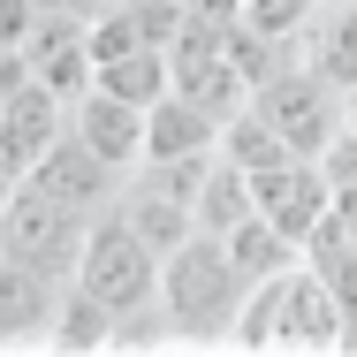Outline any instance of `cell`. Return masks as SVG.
Returning <instances> with one entry per match:
<instances>
[{"label": "cell", "mask_w": 357, "mask_h": 357, "mask_svg": "<svg viewBox=\"0 0 357 357\" xmlns=\"http://www.w3.org/2000/svg\"><path fill=\"white\" fill-rule=\"evenodd\" d=\"M69 137H84L114 175H130L144 160V107H130V99H114V91L91 84V91L69 107Z\"/></svg>", "instance_id": "obj_11"}, {"label": "cell", "mask_w": 357, "mask_h": 357, "mask_svg": "<svg viewBox=\"0 0 357 357\" xmlns=\"http://www.w3.org/2000/svg\"><path fill=\"white\" fill-rule=\"evenodd\" d=\"M114 213L130 220V228H137V236L160 251V259H167L183 236H198V220H190V198H183V190H175V183L152 167V160L122 175V190H114Z\"/></svg>", "instance_id": "obj_10"}, {"label": "cell", "mask_w": 357, "mask_h": 357, "mask_svg": "<svg viewBox=\"0 0 357 357\" xmlns=\"http://www.w3.org/2000/svg\"><path fill=\"white\" fill-rule=\"evenodd\" d=\"M228 350H243V357H335V350H357V327L335 304V289L296 259L274 282H251Z\"/></svg>", "instance_id": "obj_1"}, {"label": "cell", "mask_w": 357, "mask_h": 357, "mask_svg": "<svg viewBox=\"0 0 357 357\" xmlns=\"http://www.w3.org/2000/svg\"><path fill=\"white\" fill-rule=\"evenodd\" d=\"M69 130V99H54L38 76H23L15 91H8V107H0V167L23 183L38 160H46V144Z\"/></svg>", "instance_id": "obj_8"}, {"label": "cell", "mask_w": 357, "mask_h": 357, "mask_svg": "<svg viewBox=\"0 0 357 357\" xmlns=\"http://www.w3.org/2000/svg\"><path fill=\"white\" fill-rule=\"evenodd\" d=\"M220 243H228V259L243 266V282H274V274H289V266L304 259V243H289L266 213H243L228 236H220Z\"/></svg>", "instance_id": "obj_17"}, {"label": "cell", "mask_w": 357, "mask_h": 357, "mask_svg": "<svg viewBox=\"0 0 357 357\" xmlns=\"http://www.w3.org/2000/svg\"><path fill=\"white\" fill-rule=\"evenodd\" d=\"M23 183H38L46 198H61V206H76V213H107V206H114V190H122V175H114V167H107L84 137H69V130L46 144V160H38Z\"/></svg>", "instance_id": "obj_9"}, {"label": "cell", "mask_w": 357, "mask_h": 357, "mask_svg": "<svg viewBox=\"0 0 357 357\" xmlns=\"http://www.w3.org/2000/svg\"><path fill=\"white\" fill-rule=\"evenodd\" d=\"M137 350H175V327H167L160 304H137V312L114 319V350L107 357H137Z\"/></svg>", "instance_id": "obj_20"}, {"label": "cell", "mask_w": 357, "mask_h": 357, "mask_svg": "<svg viewBox=\"0 0 357 357\" xmlns=\"http://www.w3.org/2000/svg\"><path fill=\"white\" fill-rule=\"evenodd\" d=\"M23 54V76H38L54 99H84L91 84H99V61H91V38H84V15L61 8V15H38V31L15 46Z\"/></svg>", "instance_id": "obj_7"}, {"label": "cell", "mask_w": 357, "mask_h": 357, "mask_svg": "<svg viewBox=\"0 0 357 357\" xmlns=\"http://www.w3.org/2000/svg\"><path fill=\"white\" fill-rule=\"evenodd\" d=\"M251 107L282 130L289 152H304V160H319L327 144L342 137V122H350V91L342 84H327L319 69H304V54L289 61V69H274L259 91H251Z\"/></svg>", "instance_id": "obj_4"}, {"label": "cell", "mask_w": 357, "mask_h": 357, "mask_svg": "<svg viewBox=\"0 0 357 357\" xmlns=\"http://www.w3.org/2000/svg\"><path fill=\"white\" fill-rule=\"evenodd\" d=\"M213 144H220V114L206 107V99L160 91V99L144 107V160H190V152H213Z\"/></svg>", "instance_id": "obj_13"}, {"label": "cell", "mask_w": 357, "mask_h": 357, "mask_svg": "<svg viewBox=\"0 0 357 357\" xmlns=\"http://www.w3.org/2000/svg\"><path fill=\"white\" fill-rule=\"evenodd\" d=\"M312 8H335V0H312Z\"/></svg>", "instance_id": "obj_25"}, {"label": "cell", "mask_w": 357, "mask_h": 357, "mask_svg": "<svg viewBox=\"0 0 357 357\" xmlns=\"http://www.w3.org/2000/svg\"><path fill=\"white\" fill-rule=\"evenodd\" d=\"M350 130H357V91H350Z\"/></svg>", "instance_id": "obj_24"}, {"label": "cell", "mask_w": 357, "mask_h": 357, "mask_svg": "<svg viewBox=\"0 0 357 357\" xmlns=\"http://www.w3.org/2000/svg\"><path fill=\"white\" fill-rule=\"evenodd\" d=\"M99 8H107V0H76V15H99Z\"/></svg>", "instance_id": "obj_23"}, {"label": "cell", "mask_w": 357, "mask_h": 357, "mask_svg": "<svg viewBox=\"0 0 357 357\" xmlns=\"http://www.w3.org/2000/svg\"><path fill=\"white\" fill-rule=\"evenodd\" d=\"M99 91H114V99H130V107H152L160 91H175V61H167V46H137V54L99 61Z\"/></svg>", "instance_id": "obj_18"}, {"label": "cell", "mask_w": 357, "mask_h": 357, "mask_svg": "<svg viewBox=\"0 0 357 357\" xmlns=\"http://www.w3.org/2000/svg\"><path fill=\"white\" fill-rule=\"evenodd\" d=\"M69 282H84L99 304H114V319H122L137 304H160V251L107 206V213H91V228H84V251H76Z\"/></svg>", "instance_id": "obj_3"}, {"label": "cell", "mask_w": 357, "mask_h": 357, "mask_svg": "<svg viewBox=\"0 0 357 357\" xmlns=\"http://www.w3.org/2000/svg\"><path fill=\"white\" fill-rule=\"evenodd\" d=\"M38 15H46L38 0H0V54H15V46L38 31Z\"/></svg>", "instance_id": "obj_22"}, {"label": "cell", "mask_w": 357, "mask_h": 357, "mask_svg": "<svg viewBox=\"0 0 357 357\" xmlns=\"http://www.w3.org/2000/svg\"><path fill=\"white\" fill-rule=\"evenodd\" d=\"M54 304H61V274H46V266H23V259H0V350L46 342V327H54Z\"/></svg>", "instance_id": "obj_12"}, {"label": "cell", "mask_w": 357, "mask_h": 357, "mask_svg": "<svg viewBox=\"0 0 357 357\" xmlns=\"http://www.w3.org/2000/svg\"><path fill=\"white\" fill-rule=\"evenodd\" d=\"M243 296H251V282H243V266L228 259L220 236H183L160 259V312H167L183 350H228Z\"/></svg>", "instance_id": "obj_2"}, {"label": "cell", "mask_w": 357, "mask_h": 357, "mask_svg": "<svg viewBox=\"0 0 357 357\" xmlns=\"http://www.w3.org/2000/svg\"><path fill=\"white\" fill-rule=\"evenodd\" d=\"M243 213H259L251 175H243V167L213 144V160H206V175H198V190H190V220H198V236H228Z\"/></svg>", "instance_id": "obj_16"}, {"label": "cell", "mask_w": 357, "mask_h": 357, "mask_svg": "<svg viewBox=\"0 0 357 357\" xmlns=\"http://www.w3.org/2000/svg\"><path fill=\"white\" fill-rule=\"evenodd\" d=\"M304 69H319L327 84L357 91V0H335V8H312L304 38H296Z\"/></svg>", "instance_id": "obj_14"}, {"label": "cell", "mask_w": 357, "mask_h": 357, "mask_svg": "<svg viewBox=\"0 0 357 357\" xmlns=\"http://www.w3.org/2000/svg\"><path fill=\"white\" fill-rule=\"evenodd\" d=\"M236 23H243V31H259V38L296 46V38H304V23H312V0H243V8H236Z\"/></svg>", "instance_id": "obj_19"}, {"label": "cell", "mask_w": 357, "mask_h": 357, "mask_svg": "<svg viewBox=\"0 0 357 357\" xmlns=\"http://www.w3.org/2000/svg\"><path fill=\"white\" fill-rule=\"evenodd\" d=\"M46 350H61V357H107V350H114V304H99L84 282H61Z\"/></svg>", "instance_id": "obj_15"}, {"label": "cell", "mask_w": 357, "mask_h": 357, "mask_svg": "<svg viewBox=\"0 0 357 357\" xmlns=\"http://www.w3.org/2000/svg\"><path fill=\"white\" fill-rule=\"evenodd\" d=\"M319 167H327V183H335V190H357V130H350V122H342V137L319 152Z\"/></svg>", "instance_id": "obj_21"}, {"label": "cell", "mask_w": 357, "mask_h": 357, "mask_svg": "<svg viewBox=\"0 0 357 357\" xmlns=\"http://www.w3.org/2000/svg\"><path fill=\"white\" fill-rule=\"evenodd\" d=\"M84 228L91 213H76L61 198H46L38 183H15L8 206H0V259H23V266H46V274H76V251H84Z\"/></svg>", "instance_id": "obj_5"}, {"label": "cell", "mask_w": 357, "mask_h": 357, "mask_svg": "<svg viewBox=\"0 0 357 357\" xmlns=\"http://www.w3.org/2000/svg\"><path fill=\"white\" fill-rule=\"evenodd\" d=\"M251 198H259V213L274 220L289 243H312L319 220L335 213V183H327V167L304 160V152H289V160H274V167H259V175H251Z\"/></svg>", "instance_id": "obj_6"}]
</instances>
